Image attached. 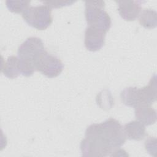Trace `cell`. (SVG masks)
Segmentation results:
<instances>
[{
  "label": "cell",
  "mask_w": 157,
  "mask_h": 157,
  "mask_svg": "<svg viewBox=\"0 0 157 157\" xmlns=\"http://www.w3.org/2000/svg\"><path fill=\"white\" fill-rule=\"evenodd\" d=\"M126 140L123 126L117 120L110 118L101 123L88 126L85 138L80 143V150L84 156H112Z\"/></svg>",
  "instance_id": "1"
},
{
  "label": "cell",
  "mask_w": 157,
  "mask_h": 157,
  "mask_svg": "<svg viewBox=\"0 0 157 157\" xmlns=\"http://www.w3.org/2000/svg\"><path fill=\"white\" fill-rule=\"evenodd\" d=\"M156 83L150 81L148 85L138 88L129 86L121 91V102L126 106L136 107L139 105H150L156 100Z\"/></svg>",
  "instance_id": "2"
},
{
  "label": "cell",
  "mask_w": 157,
  "mask_h": 157,
  "mask_svg": "<svg viewBox=\"0 0 157 157\" xmlns=\"http://www.w3.org/2000/svg\"><path fill=\"white\" fill-rule=\"evenodd\" d=\"M103 1L85 2V18L88 26H94L107 32L111 27L112 21L109 14L104 10Z\"/></svg>",
  "instance_id": "3"
},
{
  "label": "cell",
  "mask_w": 157,
  "mask_h": 157,
  "mask_svg": "<svg viewBox=\"0 0 157 157\" xmlns=\"http://www.w3.org/2000/svg\"><path fill=\"white\" fill-rule=\"evenodd\" d=\"M22 17L28 25L41 31L46 29L53 21L52 10L47 5L29 7Z\"/></svg>",
  "instance_id": "4"
},
{
  "label": "cell",
  "mask_w": 157,
  "mask_h": 157,
  "mask_svg": "<svg viewBox=\"0 0 157 157\" xmlns=\"http://www.w3.org/2000/svg\"><path fill=\"white\" fill-rule=\"evenodd\" d=\"M35 70L40 72L48 78L58 76L64 69L61 61L56 56L44 50L34 62Z\"/></svg>",
  "instance_id": "5"
},
{
  "label": "cell",
  "mask_w": 157,
  "mask_h": 157,
  "mask_svg": "<svg viewBox=\"0 0 157 157\" xmlns=\"http://www.w3.org/2000/svg\"><path fill=\"white\" fill-rule=\"evenodd\" d=\"M33 64L20 59L18 56H10L2 65V72L7 78L13 79L20 75L31 76L35 71Z\"/></svg>",
  "instance_id": "6"
},
{
  "label": "cell",
  "mask_w": 157,
  "mask_h": 157,
  "mask_svg": "<svg viewBox=\"0 0 157 157\" xmlns=\"http://www.w3.org/2000/svg\"><path fill=\"white\" fill-rule=\"evenodd\" d=\"M44 50V43L40 38L30 37L19 46L18 56L34 66L35 60Z\"/></svg>",
  "instance_id": "7"
},
{
  "label": "cell",
  "mask_w": 157,
  "mask_h": 157,
  "mask_svg": "<svg viewBox=\"0 0 157 157\" xmlns=\"http://www.w3.org/2000/svg\"><path fill=\"white\" fill-rule=\"evenodd\" d=\"M106 33L101 29L88 26L85 31L84 37L86 48L91 52L99 50L104 45Z\"/></svg>",
  "instance_id": "8"
},
{
  "label": "cell",
  "mask_w": 157,
  "mask_h": 157,
  "mask_svg": "<svg viewBox=\"0 0 157 157\" xmlns=\"http://www.w3.org/2000/svg\"><path fill=\"white\" fill-rule=\"evenodd\" d=\"M118 11L126 21H134L139 15L142 9L141 1H118Z\"/></svg>",
  "instance_id": "9"
},
{
  "label": "cell",
  "mask_w": 157,
  "mask_h": 157,
  "mask_svg": "<svg viewBox=\"0 0 157 157\" xmlns=\"http://www.w3.org/2000/svg\"><path fill=\"white\" fill-rule=\"evenodd\" d=\"M135 116L137 121L146 126L156 121V112L150 105H139L135 107Z\"/></svg>",
  "instance_id": "10"
},
{
  "label": "cell",
  "mask_w": 157,
  "mask_h": 157,
  "mask_svg": "<svg viewBox=\"0 0 157 157\" xmlns=\"http://www.w3.org/2000/svg\"><path fill=\"white\" fill-rule=\"evenodd\" d=\"M123 128L126 138L130 140H141L146 136L145 125L137 120L127 123Z\"/></svg>",
  "instance_id": "11"
},
{
  "label": "cell",
  "mask_w": 157,
  "mask_h": 157,
  "mask_svg": "<svg viewBox=\"0 0 157 157\" xmlns=\"http://www.w3.org/2000/svg\"><path fill=\"white\" fill-rule=\"evenodd\" d=\"M139 23L146 29H153L157 25V13L151 9H145L140 15Z\"/></svg>",
  "instance_id": "12"
},
{
  "label": "cell",
  "mask_w": 157,
  "mask_h": 157,
  "mask_svg": "<svg viewBox=\"0 0 157 157\" xmlns=\"http://www.w3.org/2000/svg\"><path fill=\"white\" fill-rule=\"evenodd\" d=\"M6 6L9 11L20 13L24 12L28 7L30 4V1H10L7 0L6 1Z\"/></svg>",
  "instance_id": "13"
},
{
  "label": "cell",
  "mask_w": 157,
  "mask_h": 157,
  "mask_svg": "<svg viewBox=\"0 0 157 157\" xmlns=\"http://www.w3.org/2000/svg\"><path fill=\"white\" fill-rule=\"evenodd\" d=\"M75 1H44V4L48 6L50 9L52 8H60L64 6H67L71 5L72 4L74 3Z\"/></svg>",
  "instance_id": "14"
}]
</instances>
